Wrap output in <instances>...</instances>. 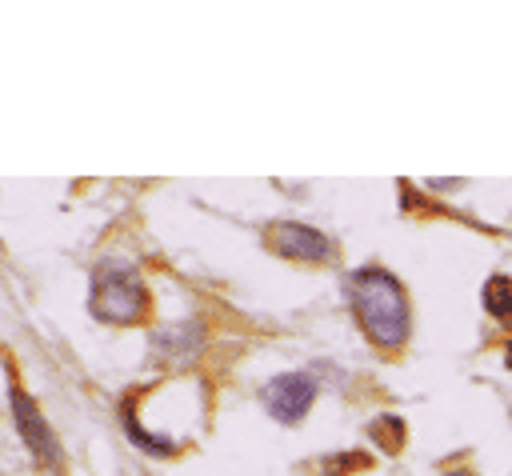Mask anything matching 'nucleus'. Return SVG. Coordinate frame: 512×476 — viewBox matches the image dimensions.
<instances>
[{
  "instance_id": "8",
  "label": "nucleus",
  "mask_w": 512,
  "mask_h": 476,
  "mask_svg": "<svg viewBox=\"0 0 512 476\" xmlns=\"http://www.w3.org/2000/svg\"><path fill=\"white\" fill-rule=\"evenodd\" d=\"M372 436H376L380 444H388V448H400V444H404V424H400V416H376Z\"/></svg>"
},
{
  "instance_id": "7",
  "label": "nucleus",
  "mask_w": 512,
  "mask_h": 476,
  "mask_svg": "<svg viewBox=\"0 0 512 476\" xmlns=\"http://www.w3.org/2000/svg\"><path fill=\"white\" fill-rule=\"evenodd\" d=\"M480 300H484V308H488L492 316H512V280H508V276L484 280Z\"/></svg>"
},
{
  "instance_id": "10",
  "label": "nucleus",
  "mask_w": 512,
  "mask_h": 476,
  "mask_svg": "<svg viewBox=\"0 0 512 476\" xmlns=\"http://www.w3.org/2000/svg\"><path fill=\"white\" fill-rule=\"evenodd\" d=\"M444 476H472V472H444Z\"/></svg>"
},
{
  "instance_id": "6",
  "label": "nucleus",
  "mask_w": 512,
  "mask_h": 476,
  "mask_svg": "<svg viewBox=\"0 0 512 476\" xmlns=\"http://www.w3.org/2000/svg\"><path fill=\"white\" fill-rule=\"evenodd\" d=\"M200 344V324H164L152 332V356H188Z\"/></svg>"
},
{
  "instance_id": "4",
  "label": "nucleus",
  "mask_w": 512,
  "mask_h": 476,
  "mask_svg": "<svg viewBox=\"0 0 512 476\" xmlns=\"http://www.w3.org/2000/svg\"><path fill=\"white\" fill-rule=\"evenodd\" d=\"M268 248L284 260H300V264H324L332 260V240L312 228V224H296V220H280L268 232Z\"/></svg>"
},
{
  "instance_id": "3",
  "label": "nucleus",
  "mask_w": 512,
  "mask_h": 476,
  "mask_svg": "<svg viewBox=\"0 0 512 476\" xmlns=\"http://www.w3.org/2000/svg\"><path fill=\"white\" fill-rule=\"evenodd\" d=\"M316 400V380L308 372H280L264 384V408L280 424H300Z\"/></svg>"
},
{
  "instance_id": "9",
  "label": "nucleus",
  "mask_w": 512,
  "mask_h": 476,
  "mask_svg": "<svg viewBox=\"0 0 512 476\" xmlns=\"http://www.w3.org/2000/svg\"><path fill=\"white\" fill-rule=\"evenodd\" d=\"M504 364H508V368H512V340H508V344H504Z\"/></svg>"
},
{
  "instance_id": "2",
  "label": "nucleus",
  "mask_w": 512,
  "mask_h": 476,
  "mask_svg": "<svg viewBox=\"0 0 512 476\" xmlns=\"http://www.w3.org/2000/svg\"><path fill=\"white\" fill-rule=\"evenodd\" d=\"M92 316L104 324H136L148 312V288L136 276L132 264L120 260H104L92 276V300H88Z\"/></svg>"
},
{
  "instance_id": "5",
  "label": "nucleus",
  "mask_w": 512,
  "mask_h": 476,
  "mask_svg": "<svg viewBox=\"0 0 512 476\" xmlns=\"http://www.w3.org/2000/svg\"><path fill=\"white\" fill-rule=\"evenodd\" d=\"M8 400H12V420H16V432L24 436V444H28L44 464H56V460H60V448H56V436H52V428L44 424L40 408H36L20 388H12Z\"/></svg>"
},
{
  "instance_id": "1",
  "label": "nucleus",
  "mask_w": 512,
  "mask_h": 476,
  "mask_svg": "<svg viewBox=\"0 0 512 476\" xmlns=\"http://www.w3.org/2000/svg\"><path fill=\"white\" fill-rule=\"evenodd\" d=\"M348 304L356 324L376 348H400L412 332V308L404 296V284L388 268H356L348 280Z\"/></svg>"
}]
</instances>
